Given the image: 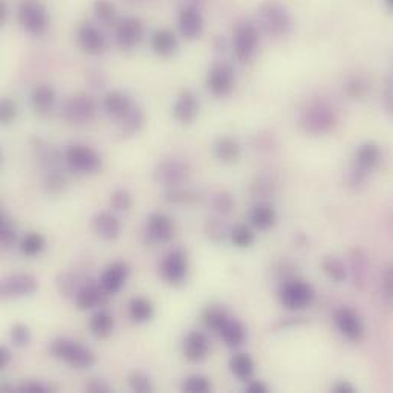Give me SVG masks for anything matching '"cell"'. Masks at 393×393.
Wrapping results in <instances>:
<instances>
[{"label":"cell","instance_id":"obj_1","mask_svg":"<svg viewBox=\"0 0 393 393\" xmlns=\"http://www.w3.org/2000/svg\"><path fill=\"white\" fill-rule=\"evenodd\" d=\"M257 26L266 36L282 38L291 33L294 22L291 13L283 4L278 0H266L257 9Z\"/></svg>","mask_w":393,"mask_h":393},{"label":"cell","instance_id":"obj_2","mask_svg":"<svg viewBox=\"0 0 393 393\" xmlns=\"http://www.w3.org/2000/svg\"><path fill=\"white\" fill-rule=\"evenodd\" d=\"M49 352L57 360L65 361L69 366L77 369H89L97 361L95 354L89 347L68 337L56 338L49 346Z\"/></svg>","mask_w":393,"mask_h":393},{"label":"cell","instance_id":"obj_3","mask_svg":"<svg viewBox=\"0 0 393 393\" xmlns=\"http://www.w3.org/2000/svg\"><path fill=\"white\" fill-rule=\"evenodd\" d=\"M17 22L29 36H45L51 25L48 8L40 0H22L17 8Z\"/></svg>","mask_w":393,"mask_h":393},{"label":"cell","instance_id":"obj_4","mask_svg":"<svg viewBox=\"0 0 393 393\" xmlns=\"http://www.w3.org/2000/svg\"><path fill=\"white\" fill-rule=\"evenodd\" d=\"M258 45H261V29H258L257 23L241 22L236 25L233 31L231 48L237 61H241V63L251 61L257 54Z\"/></svg>","mask_w":393,"mask_h":393},{"label":"cell","instance_id":"obj_5","mask_svg":"<svg viewBox=\"0 0 393 393\" xmlns=\"http://www.w3.org/2000/svg\"><path fill=\"white\" fill-rule=\"evenodd\" d=\"M337 122V117L334 109L325 101H314L309 105L303 113L300 124L309 135H325L329 130H332Z\"/></svg>","mask_w":393,"mask_h":393},{"label":"cell","instance_id":"obj_6","mask_svg":"<svg viewBox=\"0 0 393 393\" xmlns=\"http://www.w3.org/2000/svg\"><path fill=\"white\" fill-rule=\"evenodd\" d=\"M98 101L88 92H75L69 95L61 108V115L70 124H86L95 118Z\"/></svg>","mask_w":393,"mask_h":393},{"label":"cell","instance_id":"obj_7","mask_svg":"<svg viewBox=\"0 0 393 393\" xmlns=\"http://www.w3.org/2000/svg\"><path fill=\"white\" fill-rule=\"evenodd\" d=\"M63 159L70 170L83 174H95L103 169L101 154L88 144H70L65 150Z\"/></svg>","mask_w":393,"mask_h":393},{"label":"cell","instance_id":"obj_8","mask_svg":"<svg viewBox=\"0 0 393 393\" xmlns=\"http://www.w3.org/2000/svg\"><path fill=\"white\" fill-rule=\"evenodd\" d=\"M278 298L288 311H302L314 303L315 291L311 283L302 281V278H293V281H288L282 285Z\"/></svg>","mask_w":393,"mask_h":393},{"label":"cell","instance_id":"obj_9","mask_svg":"<svg viewBox=\"0 0 393 393\" xmlns=\"http://www.w3.org/2000/svg\"><path fill=\"white\" fill-rule=\"evenodd\" d=\"M205 86L217 98L229 97L236 86V70L226 61H216L209 69Z\"/></svg>","mask_w":393,"mask_h":393},{"label":"cell","instance_id":"obj_10","mask_svg":"<svg viewBox=\"0 0 393 393\" xmlns=\"http://www.w3.org/2000/svg\"><path fill=\"white\" fill-rule=\"evenodd\" d=\"M159 274L165 283L172 286L182 285L189 274V256L182 248H177L164 256L159 265Z\"/></svg>","mask_w":393,"mask_h":393},{"label":"cell","instance_id":"obj_11","mask_svg":"<svg viewBox=\"0 0 393 393\" xmlns=\"http://www.w3.org/2000/svg\"><path fill=\"white\" fill-rule=\"evenodd\" d=\"M75 40L81 53L92 57L101 56L108 48L106 36L103 34V31L92 22H83L77 28Z\"/></svg>","mask_w":393,"mask_h":393},{"label":"cell","instance_id":"obj_12","mask_svg":"<svg viewBox=\"0 0 393 393\" xmlns=\"http://www.w3.org/2000/svg\"><path fill=\"white\" fill-rule=\"evenodd\" d=\"M190 174L189 165L181 159H164L153 170V179L165 187H179Z\"/></svg>","mask_w":393,"mask_h":393},{"label":"cell","instance_id":"obj_13","mask_svg":"<svg viewBox=\"0 0 393 393\" xmlns=\"http://www.w3.org/2000/svg\"><path fill=\"white\" fill-rule=\"evenodd\" d=\"M334 323L338 332L352 343H360L365 338L366 329L361 317L350 308H340L334 314Z\"/></svg>","mask_w":393,"mask_h":393},{"label":"cell","instance_id":"obj_14","mask_svg":"<svg viewBox=\"0 0 393 393\" xmlns=\"http://www.w3.org/2000/svg\"><path fill=\"white\" fill-rule=\"evenodd\" d=\"M144 37V25L140 19L127 16L115 25V40L121 49H135Z\"/></svg>","mask_w":393,"mask_h":393},{"label":"cell","instance_id":"obj_15","mask_svg":"<svg viewBox=\"0 0 393 393\" xmlns=\"http://www.w3.org/2000/svg\"><path fill=\"white\" fill-rule=\"evenodd\" d=\"M38 289V281L28 273H16L8 276L0 286L2 295L6 298H19V297H28L37 293Z\"/></svg>","mask_w":393,"mask_h":393},{"label":"cell","instance_id":"obj_16","mask_svg":"<svg viewBox=\"0 0 393 393\" xmlns=\"http://www.w3.org/2000/svg\"><path fill=\"white\" fill-rule=\"evenodd\" d=\"M199 110L201 105L198 97H196L194 92H192L190 89H185L177 97V100H174L172 115L173 120L182 124V126H189V124H193L194 120L199 117Z\"/></svg>","mask_w":393,"mask_h":393},{"label":"cell","instance_id":"obj_17","mask_svg":"<svg viewBox=\"0 0 393 393\" xmlns=\"http://www.w3.org/2000/svg\"><path fill=\"white\" fill-rule=\"evenodd\" d=\"M178 29L185 40H198L205 29V20L201 9L194 5L181 8L178 14Z\"/></svg>","mask_w":393,"mask_h":393},{"label":"cell","instance_id":"obj_18","mask_svg":"<svg viewBox=\"0 0 393 393\" xmlns=\"http://www.w3.org/2000/svg\"><path fill=\"white\" fill-rule=\"evenodd\" d=\"M381 161V149L377 142L367 141L357 147L354 157V169L352 174L360 179L365 178L367 173L374 170Z\"/></svg>","mask_w":393,"mask_h":393},{"label":"cell","instance_id":"obj_19","mask_svg":"<svg viewBox=\"0 0 393 393\" xmlns=\"http://www.w3.org/2000/svg\"><path fill=\"white\" fill-rule=\"evenodd\" d=\"M146 233L152 239V242L165 243L170 242L174 233H177V225L169 214L165 213H152L147 219Z\"/></svg>","mask_w":393,"mask_h":393},{"label":"cell","instance_id":"obj_20","mask_svg":"<svg viewBox=\"0 0 393 393\" xmlns=\"http://www.w3.org/2000/svg\"><path fill=\"white\" fill-rule=\"evenodd\" d=\"M129 277V265L122 261L110 263L100 277V285L109 295L118 294Z\"/></svg>","mask_w":393,"mask_h":393},{"label":"cell","instance_id":"obj_21","mask_svg":"<svg viewBox=\"0 0 393 393\" xmlns=\"http://www.w3.org/2000/svg\"><path fill=\"white\" fill-rule=\"evenodd\" d=\"M182 354L190 363H201L210 354V341L201 330H192L184 338Z\"/></svg>","mask_w":393,"mask_h":393},{"label":"cell","instance_id":"obj_22","mask_svg":"<svg viewBox=\"0 0 393 393\" xmlns=\"http://www.w3.org/2000/svg\"><path fill=\"white\" fill-rule=\"evenodd\" d=\"M133 108L135 106H133L132 98L122 90H110L103 98V109H105L106 115L118 122L126 118Z\"/></svg>","mask_w":393,"mask_h":393},{"label":"cell","instance_id":"obj_23","mask_svg":"<svg viewBox=\"0 0 393 393\" xmlns=\"http://www.w3.org/2000/svg\"><path fill=\"white\" fill-rule=\"evenodd\" d=\"M92 230L103 241H115L121 234V222L112 211H100L92 217Z\"/></svg>","mask_w":393,"mask_h":393},{"label":"cell","instance_id":"obj_24","mask_svg":"<svg viewBox=\"0 0 393 393\" xmlns=\"http://www.w3.org/2000/svg\"><path fill=\"white\" fill-rule=\"evenodd\" d=\"M109 294L103 289V286L98 283H86L83 285L78 293L75 294V306L80 311H89V309H94L98 306L106 305Z\"/></svg>","mask_w":393,"mask_h":393},{"label":"cell","instance_id":"obj_25","mask_svg":"<svg viewBox=\"0 0 393 393\" xmlns=\"http://www.w3.org/2000/svg\"><path fill=\"white\" fill-rule=\"evenodd\" d=\"M150 46L154 54L161 58H169L177 54L179 48V41L177 34L170 29H157L150 37Z\"/></svg>","mask_w":393,"mask_h":393},{"label":"cell","instance_id":"obj_26","mask_svg":"<svg viewBox=\"0 0 393 393\" xmlns=\"http://www.w3.org/2000/svg\"><path fill=\"white\" fill-rule=\"evenodd\" d=\"M213 153L217 161H221L224 164H234L239 161L242 154L241 142L233 137L222 135L214 141Z\"/></svg>","mask_w":393,"mask_h":393},{"label":"cell","instance_id":"obj_27","mask_svg":"<svg viewBox=\"0 0 393 393\" xmlns=\"http://www.w3.org/2000/svg\"><path fill=\"white\" fill-rule=\"evenodd\" d=\"M57 92L51 85H37L31 92V106L38 115H46L54 109Z\"/></svg>","mask_w":393,"mask_h":393},{"label":"cell","instance_id":"obj_28","mask_svg":"<svg viewBox=\"0 0 393 393\" xmlns=\"http://www.w3.org/2000/svg\"><path fill=\"white\" fill-rule=\"evenodd\" d=\"M250 222L258 231H268L271 230L277 222V213L276 209L268 202L256 204L250 211Z\"/></svg>","mask_w":393,"mask_h":393},{"label":"cell","instance_id":"obj_29","mask_svg":"<svg viewBox=\"0 0 393 393\" xmlns=\"http://www.w3.org/2000/svg\"><path fill=\"white\" fill-rule=\"evenodd\" d=\"M89 329L90 334L98 340H106L113 334V329H115V320L113 315L105 309H100L98 313L92 315L89 320Z\"/></svg>","mask_w":393,"mask_h":393},{"label":"cell","instance_id":"obj_30","mask_svg":"<svg viewBox=\"0 0 393 393\" xmlns=\"http://www.w3.org/2000/svg\"><path fill=\"white\" fill-rule=\"evenodd\" d=\"M144 122H146V115L141 108H133L129 115L118 122V135L126 140L138 135L142 130Z\"/></svg>","mask_w":393,"mask_h":393},{"label":"cell","instance_id":"obj_31","mask_svg":"<svg viewBox=\"0 0 393 393\" xmlns=\"http://www.w3.org/2000/svg\"><path fill=\"white\" fill-rule=\"evenodd\" d=\"M221 338L224 340V343L229 347H239L243 345V341L246 338V330L243 325L236 318H229L225 322V325L221 328L219 332Z\"/></svg>","mask_w":393,"mask_h":393},{"label":"cell","instance_id":"obj_32","mask_svg":"<svg viewBox=\"0 0 393 393\" xmlns=\"http://www.w3.org/2000/svg\"><path fill=\"white\" fill-rule=\"evenodd\" d=\"M254 361L248 354H236L230 360L231 374L239 381H250L254 375Z\"/></svg>","mask_w":393,"mask_h":393},{"label":"cell","instance_id":"obj_33","mask_svg":"<svg viewBox=\"0 0 393 393\" xmlns=\"http://www.w3.org/2000/svg\"><path fill=\"white\" fill-rule=\"evenodd\" d=\"M153 303L146 297H133L129 303V314L135 323H147L153 317Z\"/></svg>","mask_w":393,"mask_h":393},{"label":"cell","instance_id":"obj_34","mask_svg":"<svg viewBox=\"0 0 393 393\" xmlns=\"http://www.w3.org/2000/svg\"><path fill=\"white\" fill-rule=\"evenodd\" d=\"M45 246H46L45 236L41 233H37V231L26 233L22 239H20V243H19L20 253L26 257L38 256L41 251L45 250Z\"/></svg>","mask_w":393,"mask_h":393},{"label":"cell","instance_id":"obj_35","mask_svg":"<svg viewBox=\"0 0 393 393\" xmlns=\"http://www.w3.org/2000/svg\"><path fill=\"white\" fill-rule=\"evenodd\" d=\"M94 16L98 20V23L105 26L117 25V8L110 0H95L94 2Z\"/></svg>","mask_w":393,"mask_h":393},{"label":"cell","instance_id":"obj_36","mask_svg":"<svg viewBox=\"0 0 393 393\" xmlns=\"http://www.w3.org/2000/svg\"><path fill=\"white\" fill-rule=\"evenodd\" d=\"M230 318V315L226 314L224 308L219 306H209L202 313V323L205 325L206 329H211L217 334L221 330V328L225 325L226 320Z\"/></svg>","mask_w":393,"mask_h":393},{"label":"cell","instance_id":"obj_37","mask_svg":"<svg viewBox=\"0 0 393 393\" xmlns=\"http://www.w3.org/2000/svg\"><path fill=\"white\" fill-rule=\"evenodd\" d=\"M322 268H323L325 274L330 278V281H334L337 283L343 282L346 278V268H345L343 262H341L340 258H337L334 256L325 257Z\"/></svg>","mask_w":393,"mask_h":393},{"label":"cell","instance_id":"obj_38","mask_svg":"<svg viewBox=\"0 0 393 393\" xmlns=\"http://www.w3.org/2000/svg\"><path fill=\"white\" fill-rule=\"evenodd\" d=\"M230 237L233 245L237 248H250L256 241V234L253 229L243 224L236 225L230 233Z\"/></svg>","mask_w":393,"mask_h":393},{"label":"cell","instance_id":"obj_39","mask_svg":"<svg viewBox=\"0 0 393 393\" xmlns=\"http://www.w3.org/2000/svg\"><path fill=\"white\" fill-rule=\"evenodd\" d=\"M127 384L130 390L138 393H150L153 392V382L147 374L141 370H133L127 377Z\"/></svg>","mask_w":393,"mask_h":393},{"label":"cell","instance_id":"obj_40","mask_svg":"<svg viewBox=\"0 0 393 393\" xmlns=\"http://www.w3.org/2000/svg\"><path fill=\"white\" fill-rule=\"evenodd\" d=\"M213 384L210 378H206L204 375H192L189 378H185L184 384H182V392L187 393H209L211 392Z\"/></svg>","mask_w":393,"mask_h":393},{"label":"cell","instance_id":"obj_41","mask_svg":"<svg viewBox=\"0 0 393 393\" xmlns=\"http://www.w3.org/2000/svg\"><path fill=\"white\" fill-rule=\"evenodd\" d=\"M133 205V196L126 189H117L110 194V206L115 211H127Z\"/></svg>","mask_w":393,"mask_h":393},{"label":"cell","instance_id":"obj_42","mask_svg":"<svg viewBox=\"0 0 393 393\" xmlns=\"http://www.w3.org/2000/svg\"><path fill=\"white\" fill-rule=\"evenodd\" d=\"M66 187H68V181L60 172H51L43 182L45 192L53 196L61 194L66 190Z\"/></svg>","mask_w":393,"mask_h":393},{"label":"cell","instance_id":"obj_43","mask_svg":"<svg viewBox=\"0 0 393 393\" xmlns=\"http://www.w3.org/2000/svg\"><path fill=\"white\" fill-rule=\"evenodd\" d=\"M165 201H169L170 204H190L193 201L198 199V194L192 193L190 190H184L181 185L179 187H169L164 193Z\"/></svg>","mask_w":393,"mask_h":393},{"label":"cell","instance_id":"obj_44","mask_svg":"<svg viewBox=\"0 0 393 393\" xmlns=\"http://www.w3.org/2000/svg\"><path fill=\"white\" fill-rule=\"evenodd\" d=\"M17 242V231L13 226V222L6 213H2V229H0V243H2V248L8 250V248L14 246Z\"/></svg>","mask_w":393,"mask_h":393},{"label":"cell","instance_id":"obj_45","mask_svg":"<svg viewBox=\"0 0 393 393\" xmlns=\"http://www.w3.org/2000/svg\"><path fill=\"white\" fill-rule=\"evenodd\" d=\"M57 289L61 295H65V297L74 295L75 297V294L80 289V288H77V277L70 273L60 274L57 278Z\"/></svg>","mask_w":393,"mask_h":393},{"label":"cell","instance_id":"obj_46","mask_svg":"<svg viewBox=\"0 0 393 393\" xmlns=\"http://www.w3.org/2000/svg\"><path fill=\"white\" fill-rule=\"evenodd\" d=\"M9 337H11L13 345L17 347H25L31 341V330L23 323H16L11 330H9Z\"/></svg>","mask_w":393,"mask_h":393},{"label":"cell","instance_id":"obj_47","mask_svg":"<svg viewBox=\"0 0 393 393\" xmlns=\"http://www.w3.org/2000/svg\"><path fill=\"white\" fill-rule=\"evenodd\" d=\"M17 118V105L9 98H4L0 103V121L2 124H11Z\"/></svg>","mask_w":393,"mask_h":393},{"label":"cell","instance_id":"obj_48","mask_svg":"<svg viewBox=\"0 0 393 393\" xmlns=\"http://www.w3.org/2000/svg\"><path fill=\"white\" fill-rule=\"evenodd\" d=\"M382 297L393 303V262L386 266L382 274Z\"/></svg>","mask_w":393,"mask_h":393},{"label":"cell","instance_id":"obj_49","mask_svg":"<svg viewBox=\"0 0 393 393\" xmlns=\"http://www.w3.org/2000/svg\"><path fill=\"white\" fill-rule=\"evenodd\" d=\"M233 205H234L233 198L229 193H225V192L217 193L214 196V199H213V206L219 213H230L231 209H233Z\"/></svg>","mask_w":393,"mask_h":393},{"label":"cell","instance_id":"obj_50","mask_svg":"<svg viewBox=\"0 0 393 393\" xmlns=\"http://www.w3.org/2000/svg\"><path fill=\"white\" fill-rule=\"evenodd\" d=\"M85 390L88 393H109L112 392L109 382L103 378H90L85 384Z\"/></svg>","mask_w":393,"mask_h":393},{"label":"cell","instance_id":"obj_51","mask_svg":"<svg viewBox=\"0 0 393 393\" xmlns=\"http://www.w3.org/2000/svg\"><path fill=\"white\" fill-rule=\"evenodd\" d=\"M19 393H46L49 387L41 381H25L22 384L17 386Z\"/></svg>","mask_w":393,"mask_h":393},{"label":"cell","instance_id":"obj_52","mask_svg":"<svg viewBox=\"0 0 393 393\" xmlns=\"http://www.w3.org/2000/svg\"><path fill=\"white\" fill-rule=\"evenodd\" d=\"M366 89H367V88H366L365 83H361L360 80H354V81H350V83H349L346 90H347V94H349L350 97L357 98V97H361V95H363Z\"/></svg>","mask_w":393,"mask_h":393},{"label":"cell","instance_id":"obj_53","mask_svg":"<svg viewBox=\"0 0 393 393\" xmlns=\"http://www.w3.org/2000/svg\"><path fill=\"white\" fill-rule=\"evenodd\" d=\"M248 393H266L268 392V386L265 384L263 381H258V379H250L246 384V389H245Z\"/></svg>","mask_w":393,"mask_h":393},{"label":"cell","instance_id":"obj_54","mask_svg":"<svg viewBox=\"0 0 393 393\" xmlns=\"http://www.w3.org/2000/svg\"><path fill=\"white\" fill-rule=\"evenodd\" d=\"M13 361V354L6 346L0 347V370H5Z\"/></svg>","mask_w":393,"mask_h":393},{"label":"cell","instance_id":"obj_55","mask_svg":"<svg viewBox=\"0 0 393 393\" xmlns=\"http://www.w3.org/2000/svg\"><path fill=\"white\" fill-rule=\"evenodd\" d=\"M334 392H337V393H352L355 390H354L352 386L349 384L347 381H340L334 386Z\"/></svg>","mask_w":393,"mask_h":393},{"label":"cell","instance_id":"obj_56","mask_svg":"<svg viewBox=\"0 0 393 393\" xmlns=\"http://www.w3.org/2000/svg\"><path fill=\"white\" fill-rule=\"evenodd\" d=\"M8 17H9L8 5H6L5 0H2V2H0V25H5Z\"/></svg>","mask_w":393,"mask_h":393},{"label":"cell","instance_id":"obj_57","mask_svg":"<svg viewBox=\"0 0 393 393\" xmlns=\"http://www.w3.org/2000/svg\"><path fill=\"white\" fill-rule=\"evenodd\" d=\"M384 4H386L387 6H390V8H393V0H384Z\"/></svg>","mask_w":393,"mask_h":393},{"label":"cell","instance_id":"obj_58","mask_svg":"<svg viewBox=\"0 0 393 393\" xmlns=\"http://www.w3.org/2000/svg\"><path fill=\"white\" fill-rule=\"evenodd\" d=\"M390 101H392V108H390V109H392V110H393V97H392V98H390Z\"/></svg>","mask_w":393,"mask_h":393}]
</instances>
